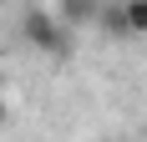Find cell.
<instances>
[{
    "label": "cell",
    "instance_id": "3957f363",
    "mask_svg": "<svg viewBox=\"0 0 147 142\" xmlns=\"http://www.w3.org/2000/svg\"><path fill=\"white\" fill-rule=\"evenodd\" d=\"M107 41H132V30H127V15H122V0H102V20H96Z\"/></svg>",
    "mask_w": 147,
    "mask_h": 142
},
{
    "label": "cell",
    "instance_id": "277c9868",
    "mask_svg": "<svg viewBox=\"0 0 147 142\" xmlns=\"http://www.w3.org/2000/svg\"><path fill=\"white\" fill-rule=\"evenodd\" d=\"M122 15H127L132 41H147V0H122Z\"/></svg>",
    "mask_w": 147,
    "mask_h": 142
},
{
    "label": "cell",
    "instance_id": "5b68a950",
    "mask_svg": "<svg viewBox=\"0 0 147 142\" xmlns=\"http://www.w3.org/2000/svg\"><path fill=\"white\" fill-rule=\"evenodd\" d=\"M5 122H10V107H5V97H0V127H5Z\"/></svg>",
    "mask_w": 147,
    "mask_h": 142
},
{
    "label": "cell",
    "instance_id": "6da1fadb",
    "mask_svg": "<svg viewBox=\"0 0 147 142\" xmlns=\"http://www.w3.org/2000/svg\"><path fill=\"white\" fill-rule=\"evenodd\" d=\"M15 36L30 46V51H41V56H56L66 61L71 56V30L56 20V10H41V5H30V10H20V20H15Z\"/></svg>",
    "mask_w": 147,
    "mask_h": 142
},
{
    "label": "cell",
    "instance_id": "7a4b0ae2",
    "mask_svg": "<svg viewBox=\"0 0 147 142\" xmlns=\"http://www.w3.org/2000/svg\"><path fill=\"white\" fill-rule=\"evenodd\" d=\"M56 20L66 30H91L96 20H102V0H56Z\"/></svg>",
    "mask_w": 147,
    "mask_h": 142
}]
</instances>
